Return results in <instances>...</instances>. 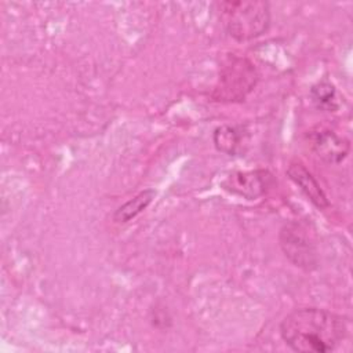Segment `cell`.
Here are the masks:
<instances>
[{
	"label": "cell",
	"mask_w": 353,
	"mask_h": 353,
	"mask_svg": "<svg viewBox=\"0 0 353 353\" xmlns=\"http://www.w3.org/2000/svg\"><path fill=\"white\" fill-rule=\"evenodd\" d=\"M345 320L328 310L302 307L291 312L280 324V335L287 346L299 353L335 350L346 338Z\"/></svg>",
	"instance_id": "1"
},
{
	"label": "cell",
	"mask_w": 353,
	"mask_h": 353,
	"mask_svg": "<svg viewBox=\"0 0 353 353\" xmlns=\"http://www.w3.org/2000/svg\"><path fill=\"white\" fill-rule=\"evenodd\" d=\"M219 11L228 33L237 41L259 37L270 25L268 1H222Z\"/></svg>",
	"instance_id": "2"
},
{
	"label": "cell",
	"mask_w": 353,
	"mask_h": 353,
	"mask_svg": "<svg viewBox=\"0 0 353 353\" xmlns=\"http://www.w3.org/2000/svg\"><path fill=\"white\" fill-rule=\"evenodd\" d=\"M280 247L284 255L295 266L303 270H313L317 266V250L307 229L298 222L285 223L279 234Z\"/></svg>",
	"instance_id": "3"
},
{
	"label": "cell",
	"mask_w": 353,
	"mask_h": 353,
	"mask_svg": "<svg viewBox=\"0 0 353 353\" xmlns=\"http://www.w3.org/2000/svg\"><path fill=\"white\" fill-rule=\"evenodd\" d=\"M256 70L244 58H230L223 66L216 88V98L226 101H241L255 87Z\"/></svg>",
	"instance_id": "4"
},
{
	"label": "cell",
	"mask_w": 353,
	"mask_h": 353,
	"mask_svg": "<svg viewBox=\"0 0 353 353\" xmlns=\"http://www.w3.org/2000/svg\"><path fill=\"white\" fill-rule=\"evenodd\" d=\"M272 185L273 175L266 170L232 172L222 182L223 189H226L230 193L245 197L248 200H254L265 194Z\"/></svg>",
	"instance_id": "5"
},
{
	"label": "cell",
	"mask_w": 353,
	"mask_h": 353,
	"mask_svg": "<svg viewBox=\"0 0 353 353\" xmlns=\"http://www.w3.org/2000/svg\"><path fill=\"white\" fill-rule=\"evenodd\" d=\"M309 141L313 152L328 164H339L350 152L349 139L327 128L312 131Z\"/></svg>",
	"instance_id": "6"
},
{
	"label": "cell",
	"mask_w": 353,
	"mask_h": 353,
	"mask_svg": "<svg viewBox=\"0 0 353 353\" xmlns=\"http://www.w3.org/2000/svg\"><path fill=\"white\" fill-rule=\"evenodd\" d=\"M288 178L301 189V192L310 200V203L319 210H324L330 207V200L324 190L321 189L317 179L313 174L299 161L290 163L287 168Z\"/></svg>",
	"instance_id": "7"
},
{
	"label": "cell",
	"mask_w": 353,
	"mask_h": 353,
	"mask_svg": "<svg viewBox=\"0 0 353 353\" xmlns=\"http://www.w3.org/2000/svg\"><path fill=\"white\" fill-rule=\"evenodd\" d=\"M156 192L153 189H145L135 194L132 199L121 204L113 214V221L117 223H127L145 211L153 201Z\"/></svg>",
	"instance_id": "8"
},
{
	"label": "cell",
	"mask_w": 353,
	"mask_h": 353,
	"mask_svg": "<svg viewBox=\"0 0 353 353\" xmlns=\"http://www.w3.org/2000/svg\"><path fill=\"white\" fill-rule=\"evenodd\" d=\"M214 143L218 150L230 156L236 154L241 148V134L234 127H218L214 131Z\"/></svg>",
	"instance_id": "9"
},
{
	"label": "cell",
	"mask_w": 353,
	"mask_h": 353,
	"mask_svg": "<svg viewBox=\"0 0 353 353\" xmlns=\"http://www.w3.org/2000/svg\"><path fill=\"white\" fill-rule=\"evenodd\" d=\"M310 97L313 103L323 110H335L338 108L336 103V91L335 87L330 81H319L310 90Z\"/></svg>",
	"instance_id": "10"
}]
</instances>
